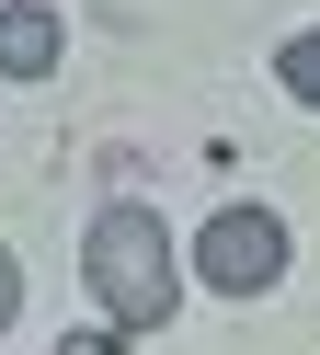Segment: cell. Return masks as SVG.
<instances>
[{
    "label": "cell",
    "mask_w": 320,
    "mask_h": 355,
    "mask_svg": "<svg viewBox=\"0 0 320 355\" xmlns=\"http://www.w3.org/2000/svg\"><path fill=\"white\" fill-rule=\"evenodd\" d=\"M80 275H91L114 332H172V309H183V263H172L160 207H103L91 241H80Z\"/></svg>",
    "instance_id": "cell-1"
},
{
    "label": "cell",
    "mask_w": 320,
    "mask_h": 355,
    "mask_svg": "<svg viewBox=\"0 0 320 355\" xmlns=\"http://www.w3.org/2000/svg\"><path fill=\"white\" fill-rule=\"evenodd\" d=\"M195 275L217 286V298H263L274 275H286V218L274 207H217L195 241Z\"/></svg>",
    "instance_id": "cell-2"
},
{
    "label": "cell",
    "mask_w": 320,
    "mask_h": 355,
    "mask_svg": "<svg viewBox=\"0 0 320 355\" xmlns=\"http://www.w3.org/2000/svg\"><path fill=\"white\" fill-rule=\"evenodd\" d=\"M57 58H69L57 12H46V0H12V12H0V80H46Z\"/></svg>",
    "instance_id": "cell-3"
},
{
    "label": "cell",
    "mask_w": 320,
    "mask_h": 355,
    "mask_svg": "<svg viewBox=\"0 0 320 355\" xmlns=\"http://www.w3.org/2000/svg\"><path fill=\"white\" fill-rule=\"evenodd\" d=\"M274 80H286L297 103H320V24H309V35H286V58H274Z\"/></svg>",
    "instance_id": "cell-4"
},
{
    "label": "cell",
    "mask_w": 320,
    "mask_h": 355,
    "mask_svg": "<svg viewBox=\"0 0 320 355\" xmlns=\"http://www.w3.org/2000/svg\"><path fill=\"white\" fill-rule=\"evenodd\" d=\"M12 309H23V263L0 252V332H12Z\"/></svg>",
    "instance_id": "cell-5"
},
{
    "label": "cell",
    "mask_w": 320,
    "mask_h": 355,
    "mask_svg": "<svg viewBox=\"0 0 320 355\" xmlns=\"http://www.w3.org/2000/svg\"><path fill=\"white\" fill-rule=\"evenodd\" d=\"M57 355H126V332H69Z\"/></svg>",
    "instance_id": "cell-6"
}]
</instances>
